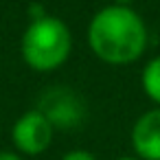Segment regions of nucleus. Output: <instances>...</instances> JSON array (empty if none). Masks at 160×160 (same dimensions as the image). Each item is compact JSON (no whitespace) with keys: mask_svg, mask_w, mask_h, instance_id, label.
Returning <instances> with one entry per match:
<instances>
[{"mask_svg":"<svg viewBox=\"0 0 160 160\" xmlns=\"http://www.w3.org/2000/svg\"><path fill=\"white\" fill-rule=\"evenodd\" d=\"M149 44L145 20L129 5H108L88 24V46L110 66H127L142 57Z\"/></svg>","mask_w":160,"mask_h":160,"instance_id":"1","label":"nucleus"},{"mask_svg":"<svg viewBox=\"0 0 160 160\" xmlns=\"http://www.w3.org/2000/svg\"><path fill=\"white\" fill-rule=\"evenodd\" d=\"M24 64L35 72H53L62 68L72 53V33L62 18L44 16L29 22L20 40Z\"/></svg>","mask_w":160,"mask_h":160,"instance_id":"2","label":"nucleus"},{"mask_svg":"<svg viewBox=\"0 0 160 160\" xmlns=\"http://www.w3.org/2000/svg\"><path fill=\"white\" fill-rule=\"evenodd\" d=\"M38 110L55 129H75L86 121V103L70 88H48L38 101Z\"/></svg>","mask_w":160,"mask_h":160,"instance_id":"3","label":"nucleus"},{"mask_svg":"<svg viewBox=\"0 0 160 160\" xmlns=\"http://www.w3.org/2000/svg\"><path fill=\"white\" fill-rule=\"evenodd\" d=\"M53 132H55V127L51 125V121L35 108V110L24 112L13 123L11 140L18 151H22L27 156H40L51 147Z\"/></svg>","mask_w":160,"mask_h":160,"instance_id":"4","label":"nucleus"},{"mask_svg":"<svg viewBox=\"0 0 160 160\" xmlns=\"http://www.w3.org/2000/svg\"><path fill=\"white\" fill-rule=\"evenodd\" d=\"M134 153L140 160H160V108L147 110L136 118L129 134Z\"/></svg>","mask_w":160,"mask_h":160,"instance_id":"5","label":"nucleus"},{"mask_svg":"<svg viewBox=\"0 0 160 160\" xmlns=\"http://www.w3.org/2000/svg\"><path fill=\"white\" fill-rule=\"evenodd\" d=\"M140 86L142 92L149 97V101H153L160 108V55L145 64L140 72Z\"/></svg>","mask_w":160,"mask_h":160,"instance_id":"6","label":"nucleus"},{"mask_svg":"<svg viewBox=\"0 0 160 160\" xmlns=\"http://www.w3.org/2000/svg\"><path fill=\"white\" fill-rule=\"evenodd\" d=\"M62 160H97V156L86 151V149H72L66 156H62Z\"/></svg>","mask_w":160,"mask_h":160,"instance_id":"7","label":"nucleus"},{"mask_svg":"<svg viewBox=\"0 0 160 160\" xmlns=\"http://www.w3.org/2000/svg\"><path fill=\"white\" fill-rule=\"evenodd\" d=\"M44 16H48V11L40 5V2H33L29 7V22H35V20H42Z\"/></svg>","mask_w":160,"mask_h":160,"instance_id":"8","label":"nucleus"},{"mask_svg":"<svg viewBox=\"0 0 160 160\" xmlns=\"http://www.w3.org/2000/svg\"><path fill=\"white\" fill-rule=\"evenodd\" d=\"M0 160H22V158L13 151H0Z\"/></svg>","mask_w":160,"mask_h":160,"instance_id":"9","label":"nucleus"},{"mask_svg":"<svg viewBox=\"0 0 160 160\" xmlns=\"http://www.w3.org/2000/svg\"><path fill=\"white\" fill-rule=\"evenodd\" d=\"M116 160H140L138 156H121V158H116Z\"/></svg>","mask_w":160,"mask_h":160,"instance_id":"10","label":"nucleus"},{"mask_svg":"<svg viewBox=\"0 0 160 160\" xmlns=\"http://www.w3.org/2000/svg\"><path fill=\"white\" fill-rule=\"evenodd\" d=\"M114 5H129V2H134V0H112Z\"/></svg>","mask_w":160,"mask_h":160,"instance_id":"11","label":"nucleus"}]
</instances>
